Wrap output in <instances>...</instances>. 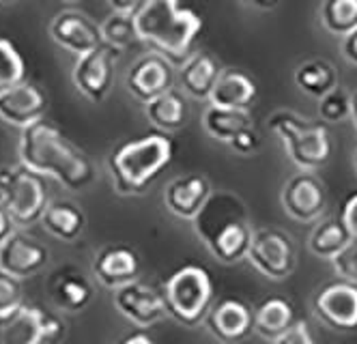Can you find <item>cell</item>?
Instances as JSON below:
<instances>
[{"label":"cell","instance_id":"6da1fadb","mask_svg":"<svg viewBox=\"0 0 357 344\" xmlns=\"http://www.w3.org/2000/svg\"><path fill=\"white\" fill-rule=\"evenodd\" d=\"M20 164L41 177H52L71 192L86 190L95 179L86 155L75 149L61 131L39 121L20 136Z\"/></svg>","mask_w":357,"mask_h":344},{"label":"cell","instance_id":"7a4b0ae2","mask_svg":"<svg viewBox=\"0 0 357 344\" xmlns=\"http://www.w3.org/2000/svg\"><path fill=\"white\" fill-rule=\"evenodd\" d=\"M194 230L207 250L226 264L239 262L248 256L252 228L245 204L231 192L211 194L207 204L194 218Z\"/></svg>","mask_w":357,"mask_h":344},{"label":"cell","instance_id":"3957f363","mask_svg":"<svg viewBox=\"0 0 357 344\" xmlns=\"http://www.w3.org/2000/svg\"><path fill=\"white\" fill-rule=\"evenodd\" d=\"M140 43L151 45L170 63H183L202 29V20L178 7V0H149L134 13Z\"/></svg>","mask_w":357,"mask_h":344},{"label":"cell","instance_id":"277c9868","mask_svg":"<svg viewBox=\"0 0 357 344\" xmlns=\"http://www.w3.org/2000/svg\"><path fill=\"white\" fill-rule=\"evenodd\" d=\"M172 142L168 136L155 134L132 140L110 155V174L114 190L123 196L144 194L146 188L172 160Z\"/></svg>","mask_w":357,"mask_h":344},{"label":"cell","instance_id":"5b68a950","mask_svg":"<svg viewBox=\"0 0 357 344\" xmlns=\"http://www.w3.org/2000/svg\"><path fill=\"white\" fill-rule=\"evenodd\" d=\"M269 127L299 170H317L331 157V136L321 123H310L291 110H280L271 114Z\"/></svg>","mask_w":357,"mask_h":344},{"label":"cell","instance_id":"8992f818","mask_svg":"<svg viewBox=\"0 0 357 344\" xmlns=\"http://www.w3.org/2000/svg\"><path fill=\"white\" fill-rule=\"evenodd\" d=\"M164 297L168 314H172L185 327H196L200 321L207 319L211 310V276L202 267H196V264L176 269L164 286Z\"/></svg>","mask_w":357,"mask_h":344},{"label":"cell","instance_id":"52a82bcc","mask_svg":"<svg viewBox=\"0 0 357 344\" xmlns=\"http://www.w3.org/2000/svg\"><path fill=\"white\" fill-rule=\"evenodd\" d=\"M0 204L15 222V226H31L41 220L47 207L41 174L24 164L0 168Z\"/></svg>","mask_w":357,"mask_h":344},{"label":"cell","instance_id":"ba28073f","mask_svg":"<svg viewBox=\"0 0 357 344\" xmlns=\"http://www.w3.org/2000/svg\"><path fill=\"white\" fill-rule=\"evenodd\" d=\"M250 264L267 280H287L295 269V248L291 237L275 228L252 232L248 256Z\"/></svg>","mask_w":357,"mask_h":344},{"label":"cell","instance_id":"9c48e42d","mask_svg":"<svg viewBox=\"0 0 357 344\" xmlns=\"http://www.w3.org/2000/svg\"><path fill=\"white\" fill-rule=\"evenodd\" d=\"M121 54V50L101 43L99 47L78 57L73 67V84L86 99L99 103L112 89L114 77V61Z\"/></svg>","mask_w":357,"mask_h":344},{"label":"cell","instance_id":"30bf717a","mask_svg":"<svg viewBox=\"0 0 357 344\" xmlns=\"http://www.w3.org/2000/svg\"><path fill=\"white\" fill-rule=\"evenodd\" d=\"M112 301L119 314L125 316L130 323H134L138 329L153 327L168 312L164 293H158L153 286H146L138 280L114 288Z\"/></svg>","mask_w":357,"mask_h":344},{"label":"cell","instance_id":"8fae6325","mask_svg":"<svg viewBox=\"0 0 357 344\" xmlns=\"http://www.w3.org/2000/svg\"><path fill=\"white\" fill-rule=\"evenodd\" d=\"M280 202H282L284 214L299 222L308 224L321 218L325 209V188L323 183L312 174V170H301L299 174L291 177L282 194H280Z\"/></svg>","mask_w":357,"mask_h":344},{"label":"cell","instance_id":"7c38bea8","mask_svg":"<svg viewBox=\"0 0 357 344\" xmlns=\"http://www.w3.org/2000/svg\"><path fill=\"white\" fill-rule=\"evenodd\" d=\"M319 319L331 329H355L357 327V284L340 280L325 286L314 299Z\"/></svg>","mask_w":357,"mask_h":344},{"label":"cell","instance_id":"4fadbf2b","mask_svg":"<svg viewBox=\"0 0 357 344\" xmlns=\"http://www.w3.org/2000/svg\"><path fill=\"white\" fill-rule=\"evenodd\" d=\"M125 87L132 97H136L142 103L162 95L164 91L172 89L170 61L164 54H160V52L144 54L132 65L130 73H127Z\"/></svg>","mask_w":357,"mask_h":344},{"label":"cell","instance_id":"5bb4252c","mask_svg":"<svg viewBox=\"0 0 357 344\" xmlns=\"http://www.w3.org/2000/svg\"><path fill=\"white\" fill-rule=\"evenodd\" d=\"M47 248L26 232L13 230L9 239L0 246V267L20 280L39 274L47 264Z\"/></svg>","mask_w":357,"mask_h":344},{"label":"cell","instance_id":"9a60e30c","mask_svg":"<svg viewBox=\"0 0 357 344\" xmlns=\"http://www.w3.org/2000/svg\"><path fill=\"white\" fill-rule=\"evenodd\" d=\"M45 110V95L33 84L20 82L0 93V121H5L11 127L26 129L43 121Z\"/></svg>","mask_w":357,"mask_h":344},{"label":"cell","instance_id":"2e32d148","mask_svg":"<svg viewBox=\"0 0 357 344\" xmlns=\"http://www.w3.org/2000/svg\"><path fill=\"white\" fill-rule=\"evenodd\" d=\"M50 35L63 50L71 52L75 57H82L104 43L99 26H95L84 13L78 11L59 13L52 20V26H50Z\"/></svg>","mask_w":357,"mask_h":344},{"label":"cell","instance_id":"e0dca14e","mask_svg":"<svg viewBox=\"0 0 357 344\" xmlns=\"http://www.w3.org/2000/svg\"><path fill=\"white\" fill-rule=\"evenodd\" d=\"M211 194V183L205 177L185 174L168 183V188L164 190V204L172 216L194 222Z\"/></svg>","mask_w":357,"mask_h":344},{"label":"cell","instance_id":"ac0fdd59","mask_svg":"<svg viewBox=\"0 0 357 344\" xmlns=\"http://www.w3.org/2000/svg\"><path fill=\"white\" fill-rule=\"evenodd\" d=\"M47 314L37 306L20 304L0 312V344H43Z\"/></svg>","mask_w":357,"mask_h":344},{"label":"cell","instance_id":"d6986e66","mask_svg":"<svg viewBox=\"0 0 357 344\" xmlns=\"http://www.w3.org/2000/svg\"><path fill=\"white\" fill-rule=\"evenodd\" d=\"M93 274L101 284L114 290L138 278L140 258L127 246H108L95 256Z\"/></svg>","mask_w":357,"mask_h":344},{"label":"cell","instance_id":"ffe728a7","mask_svg":"<svg viewBox=\"0 0 357 344\" xmlns=\"http://www.w3.org/2000/svg\"><path fill=\"white\" fill-rule=\"evenodd\" d=\"M205 325L220 342H239L254 327V316L245 304L237 299H224L209 310Z\"/></svg>","mask_w":357,"mask_h":344},{"label":"cell","instance_id":"44dd1931","mask_svg":"<svg viewBox=\"0 0 357 344\" xmlns=\"http://www.w3.org/2000/svg\"><path fill=\"white\" fill-rule=\"evenodd\" d=\"M220 73H222V69L209 54H205V52H194V54H190L181 63V69H178V82H181V89L190 97L209 101V95L218 82Z\"/></svg>","mask_w":357,"mask_h":344},{"label":"cell","instance_id":"7402d4cb","mask_svg":"<svg viewBox=\"0 0 357 344\" xmlns=\"http://www.w3.org/2000/svg\"><path fill=\"white\" fill-rule=\"evenodd\" d=\"M254 99H257V84H254L250 75L235 69L222 71L209 95L211 105L237 108V110H248Z\"/></svg>","mask_w":357,"mask_h":344},{"label":"cell","instance_id":"603a6c76","mask_svg":"<svg viewBox=\"0 0 357 344\" xmlns=\"http://www.w3.org/2000/svg\"><path fill=\"white\" fill-rule=\"evenodd\" d=\"M41 224L50 234L56 237V239L71 244L84 232L86 216H84V211L78 204H73L71 200H52V202H47L43 211Z\"/></svg>","mask_w":357,"mask_h":344},{"label":"cell","instance_id":"cb8c5ba5","mask_svg":"<svg viewBox=\"0 0 357 344\" xmlns=\"http://www.w3.org/2000/svg\"><path fill=\"white\" fill-rule=\"evenodd\" d=\"M144 112H146V119L151 121V125L166 131V134H168V131L181 129L185 125V121H188L185 99H183L181 93L174 91V89H168L162 95L146 101L144 103Z\"/></svg>","mask_w":357,"mask_h":344},{"label":"cell","instance_id":"d4e9b609","mask_svg":"<svg viewBox=\"0 0 357 344\" xmlns=\"http://www.w3.org/2000/svg\"><path fill=\"white\" fill-rule=\"evenodd\" d=\"M50 295L54 304L65 312H80L89 306L93 297V288L89 280L78 271H63L54 278L50 286Z\"/></svg>","mask_w":357,"mask_h":344},{"label":"cell","instance_id":"484cf974","mask_svg":"<svg viewBox=\"0 0 357 344\" xmlns=\"http://www.w3.org/2000/svg\"><path fill=\"white\" fill-rule=\"evenodd\" d=\"M252 117L248 110L237 108H220V105H211L202 114V127L207 134L218 142H231L241 129L252 127Z\"/></svg>","mask_w":357,"mask_h":344},{"label":"cell","instance_id":"4316f807","mask_svg":"<svg viewBox=\"0 0 357 344\" xmlns=\"http://www.w3.org/2000/svg\"><path fill=\"white\" fill-rule=\"evenodd\" d=\"M293 308L287 299L271 297L263 301L254 312V329L265 340L275 342L291 325H293Z\"/></svg>","mask_w":357,"mask_h":344},{"label":"cell","instance_id":"83f0119b","mask_svg":"<svg viewBox=\"0 0 357 344\" xmlns=\"http://www.w3.org/2000/svg\"><path fill=\"white\" fill-rule=\"evenodd\" d=\"M351 239H353V234L347 228V224L342 222V218L340 220L329 218L314 226L310 239H308V248L314 256H319L323 260H331Z\"/></svg>","mask_w":357,"mask_h":344},{"label":"cell","instance_id":"f1b7e54d","mask_svg":"<svg viewBox=\"0 0 357 344\" xmlns=\"http://www.w3.org/2000/svg\"><path fill=\"white\" fill-rule=\"evenodd\" d=\"M295 84L301 93L319 99L338 87V75L327 61H305L295 69Z\"/></svg>","mask_w":357,"mask_h":344},{"label":"cell","instance_id":"f546056e","mask_svg":"<svg viewBox=\"0 0 357 344\" xmlns=\"http://www.w3.org/2000/svg\"><path fill=\"white\" fill-rule=\"evenodd\" d=\"M321 24L334 37H344L357 29V0H323Z\"/></svg>","mask_w":357,"mask_h":344},{"label":"cell","instance_id":"4dcf8cb0","mask_svg":"<svg viewBox=\"0 0 357 344\" xmlns=\"http://www.w3.org/2000/svg\"><path fill=\"white\" fill-rule=\"evenodd\" d=\"M101 29V37H104V43L125 52L127 47H132L140 41L138 31H136V20L132 13H121V11H112L110 17L104 20V24L99 26Z\"/></svg>","mask_w":357,"mask_h":344},{"label":"cell","instance_id":"1f68e13d","mask_svg":"<svg viewBox=\"0 0 357 344\" xmlns=\"http://www.w3.org/2000/svg\"><path fill=\"white\" fill-rule=\"evenodd\" d=\"M24 59L17 47L0 37V93L24 82Z\"/></svg>","mask_w":357,"mask_h":344},{"label":"cell","instance_id":"d6a6232c","mask_svg":"<svg viewBox=\"0 0 357 344\" xmlns=\"http://www.w3.org/2000/svg\"><path fill=\"white\" fill-rule=\"evenodd\" d=\"M353 95H349L342 87H334L329 93L319 97V117L325 123H342L351 119Z\"/></svg>","mask_w":357,"mask_h":344},{"label":"cell","instance_id":"836d02e7","mask_svg":"<svg viewBox=\"0 0 357 344\" xmlns=\"http://www.w3.org/2000/svg\"><path fill=\"white\" fill-rule=\"evenodd\" d=\"M329 262L340 280L357 284V239L355 237Z\"/></svg>","mask_w":357,"mask_h":344},{"label":"cell","instance_id":"e575fe53","mask_svg":"<svg viewBox=\"0 0 357 344\" xmlns=\"http://www.w3.org/2000/svg\"><path fill=\"white\" fill-rule=\"evenodd\" d=\"M22 304V282L13 274L0 267V312H7Z\"/></svg>","mask_w":357,"mask_h":344},{"label":"cell","instance_id":"d590c367","mask_svg":"<svg viewBox=\"0 0 357 344\" xmlns=\"http://www.w3.org/2000/svg\"><path fill=\"white\" fill-rule=\"evenodd\" d=\"M259 144H261V138H259V134H257V129H254V125L241 129L239 134H237L231 142H228V147H231L237 155H243V157L252 155L254 151L259 149Z\"/></svg>","mask_w":357,"mask_h":344},{"label":"cell","instance_id":"8d00e7d4","mask_svg":"<svg viewBox=\"0 0 357 344\" xmlns=\"http://www.w3.org/2000/svg\"><path fill=\"white\" fill-rule=\"evenodd\" d=\"M275 344H312V336L305 323H293L282 336L275 340Z\"/></svg>","mask_w":357,"mask_h":344},{"label":"cell","instance_id":"74e56055","mask_svg":"<svg viewBox=\"0 0 357 344\" xmlns=\"http://www.w3.org/2000/svg\"><path fill=\"white\" fill-rule=\"evenodd\" d=\"M342 222L347 224V228L351 230V234L357 239V194H353L347 202H344V207H342Z\"/></svg>","mask_w":357,"mask_h":344},{"label":"cell","instance_id":"f35d334b","mask_svg":"<svg viewBox=\"0 0 357 344\" xmlns=\"http://www.w3.org/2000/svg\"><path fill=\"white\" fill-rule=\"evenodd\" d=\"M342 57L357 67V29L342 37Z\"/></svg>","mask_w":357,"mask_h":344},{"label":"cell","instance_id":"ab89813d","mask_svg":"<svg viewBox=\"0 0 357 344\" xmlns=\"http://www.w3.org/2000/svg\"><path fill=\"white\" fill-rule=\"evenodd\" d=\"M149 0H108V5L112 11H121V13H136L140 7H144Z\"/></svg>","mask_w":357,"mask_h":344},{"label":"cell","instance_id":"60d3db41","mask_svg":"<svg viewBox=\"0 0 357 344\" xmlns=\"http://www.w3.org/2000/svg\"><path fill=\"white\" fill-rule=\"evenodd\" d=\"M13 228H15V222L7 214V209L0 204V246H3L9 239V234L13 232Z\"/></svg>","mask_w":357,"mask_h":344},{"label":"cell","instance_id":"b9f144b4","mask_svg":"<svg viewBox=\"0 0 357 344\" xmlns=\"http://www.w3.org/2000/svg\"><path fill=\"white\" fill-rule=\"evenodd\" d=\"M125 344H153V338L146 331H138V334H130L127 338H123Z\"/></svg>","mask_w":357,"mask_h":344},{"label":"cell","instance_id":"7bdbcfd3","mask_svg":"<svg viewBox=\"0 0 357 344\" xmlns=\"http://www.w3.org/2000/svg\"><path fill=\"white\" fill-rule=\"evenodd\" d=\"M248 3L254 7H261V9H271L280 3V0H248Z\"/></svg>","mask_w":357,"mask_h":344},{"label":"cell","instance_id":"ee69618b","mask_svg":"<svg viewBox=\"0 0 357 344\" xmlns=\"http://www.w3.org/2000/svg\"><path fill=\"white\" fill-rule=\"evenodd\" d=\"M351 121L355 125V131H357V93L353 95V108H351Z\"/></svg>","mask_w":357,"mask_h":344},{"label":"cell","instance_id":"f6af8a7d","mask_svg":"<svg viewBox=\"0 0 357 344\" xmlns=\"http://www.w3.org/2000/svg\"><path fill=\"white\" fill-rule=\"evenodd\" d=\"M353 166H355V172H357V151H355V157H353Z\"/></svg>","mask_w":357,"mask_h":344},{"label":"cell","instance_id":"bcb514c9","mask_svg":"<svg viewBox=\"0 0 357 344\" xmlns=\"http://www.w3.org/2000/svg\"><path fill=\"white\" fill-rule=\"evenodd\" d=\"M0 3H15V0H0Z\"/></svg>","mask_w":357,"mask_h":344}]
</instances>
